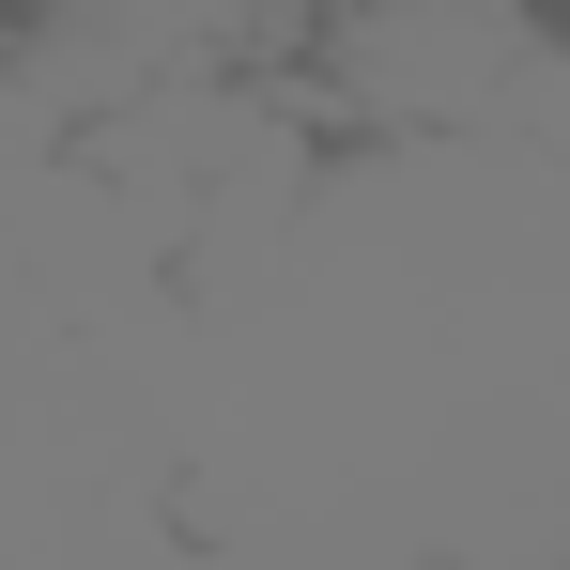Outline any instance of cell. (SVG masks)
I'll return each mask as SVG.
<instances>
[{"label":"cell","mask_w":570,"mask_h":570,"mask_svg":"<svg viewBox=\"0 0 570 570\" xmlns=\"http://www.w3.org/2000/svg\"><path fill=\"white\" fill-rule=\"evenodd\" d=\"M556 16H570V0H556Z\"/></svg>","instance_id":"cell-5"},{"label":"cell","mask_w":570,"mask_h":570,"mask_svg":"<svg viewBox=\"0 0 570 570\" xmlns=\"http://www.w3.org/2000/svg\"><path fill=\"white\" fill-rule=\"evenodd\" d=\"M324 0H0V94L31 139H108L200 94H308Z\"/></svg>","instance_id":"cell-2"},{"label":"cell","mask_w":570,"mask_h":570,"mask_svg":"<svg viewBox=\"0 0 570 570\" xmlns=\"http://www.w3.org/2000/svg\"><path fill=\"white\" fill-rule=\"evenodd\" d=\"M524 570H570V556H524Z\"/></svg>","instance_id":"cell-3"},{"label":"cell","mask_w":570,"mask_h":570,"mask_svg":"<svg viewBox=\"0 0 570 570\" xmlns=\"http://www.w3.org/2000/svg\"><path fill=\"white\" fill-rule=\"evenodd\" d=\"M308 108L340 155H556L570 139V16L556 0H324Z\"/></svg>","instance_id":"cell-1"},{"label":"cell","mask_w":570,"mask_h":570,"mask_svg":"<svg viewBox=\"0 0 570 570\" xmlns=\"http://www.w3.org/2000/svg\"><path fill=\"white\" fill-rule=\"evenodd\" d=\"M556 155H570V139H556Z\"/></svg>","instance_id":"cell-4"}]
</instances>
